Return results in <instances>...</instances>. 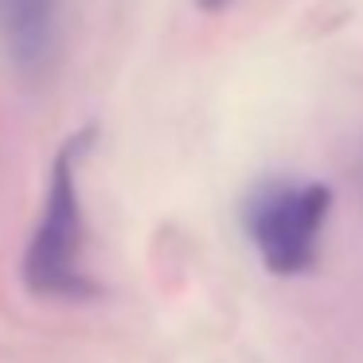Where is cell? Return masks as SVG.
Segmentation results:
<instances>
[{
    "mask_svg": "<svg viewBox=\"0 0 363 363\" xmlns=\"http://www.w3.org/2000/svg\"><path fill=\"white\" fill-rule=\"evenodd\" d=\"M94 129H79L67 137L51 164V184L43 199V215L24 254V285L35 297L51 301H90L98 293L86 269V219L79 196V164L90 152Z\"/></svg>",
    "mask_w": 363,
    "mask_h": 363,
    "instance_id": "cell-1",
    "label": "cell"
},
{
    "mask_svg": "<svg viewBox=\"0 0 363 363\" xmlns=\"http://www.w3.org/2000/svg\"><path fill=\"white\" fill-rule=\"evenodd\" d=\"M328 211H332L328 184L274 176V180H262L246 196L242 227L269 274L297 277L313 269Z\"/></svg>",
    "mask_w": 363,
    "mask_h": 363,
    "instance_id": "cell-2",
    "label": "cell"
},
{
    "mask_svg": "<svg viewBox=\"0 0 363 363\" xmlns=\"http://www.w3.org/2000/svg\"><path fill=\"white\" fill-rule=\"evenodd\" d=\"M0 35L20 74H43L59 40V0H0Z\"/></svg>",
    "mask_w": 363,
    "mask_h": 363,
    "instance_id": "cell-3",
    "label": "cell"
},
{
    "mask_svg": "<svg viewBox=\"0 0 363 363\" xmlns=\"http://www.w3.org/2000/svg\"><path fill=\"white\" fill-rule=\"evenodd\" d=\"M196 4H199L203 12H223V9L230 4V0H196Z\"/></svg>",
    "mask_w": 363,
    "mask_h": 363,
    "instance_id": "cell-4",
    "label": "cell"
}]
</instances>
